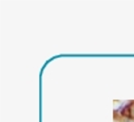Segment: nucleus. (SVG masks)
I'll list each match as a JSON object with an SVG mask.
<instances>
[]
</instances>
